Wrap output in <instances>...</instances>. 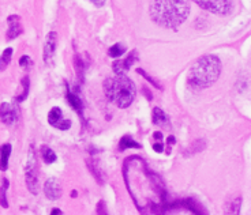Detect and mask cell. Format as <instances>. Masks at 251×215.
<instances>
[{"label": "cell", "instance_id": "cell-1", "mask_svg": "<svg viewBox=\"0 0 251 215\" xmlns=\"http://www.w3.org/2000/svg\"><path fill=\"white\" fill-rule=\"evenodd\" d=\"M190 14L187 0H153L151 4V18L157 25L176 30L184 23Z\"/></svg>", "mask_w": 251, "mask_h": 215}, {"label": "cell", "instance_id": "cell-2", "mask_svg": "<svg viewBox=\"0 0 251 215\" xmlns=\"http://www.w3.org/2000/svg\"><path fill=\"white\" fill-rule=\"evenodd\" d=\"M221 74V62L214 55H206L198 59L188 75V82L197 89H206L212 86Z\"/></svg>", "mask_w": 251, "mask_h": 215}, {"label": "cell", "instance_id": "cell-3", "mask_svg": "<svg viewBox=\"0 0 251 215\" xmlns=\"http://www.w3.org/2000/svg\"><path fill=\"white\" fill-rule=\"evenodd\" d=\"M104 93L113 105L125 109L132 104L137 95V89L131 79L125 75H116L108 78L104 82Z\"/></svg>", "mask_w": 251, "mask_h": 215}, {"label": "cell", "instance_id": "cell-4", "mask_svg": "<svg viewBox=\"0 0 251 215\" xmlns=\"http://www.w3.org/2000/svg\"><path fill=\"white\" fill-rule=\"evenodd\" d=\"M25 176L27 190L30 191L33 195H37L40 191V180H38V166H37V155L33 149V146L27 154V162L25 166Z\"/></svg>", "mask_w": 251, "mask_h": 215}, {"label": "cell", "instance_id": "cell-5", "mask_svg": "<svg viewBox=\"0 0 251 215\" xmlns=\"http://www.w3.org/2000/svg\"><path fill=\"white\" fill-rule=\"evenodd\" d=\"M193 1L203 10L217 15H226L232 10L231 0H193Z\"/></svg>", "mask_w": 251, "mask_h": 215}, {"label": "cell", "instance_id": "cell-6", "mask_svg": "<svg viewBox=\"0 0 251 215\" xmlns=\"http://www.w3.org/2000/svg\"><path fill=\"white\" fill-rule=\"evenodd\" d=\"M0 119L6 126H13L18 120V109L8 102H3L0 105Z\"/></svg>", "mask_w": 251, "mask_h": 215}, {"label": "cell", "instance_id": "cell-7", "mask_svg": "<svg viewBox=\"0 0 251 215\" xmlns=\"http://www.w3.org/2000/svg\"><path fill=\"white\" fill-rule=\"evenodd\" d=\"M44 194L50 200H57L62 196V187L59 180L55 177L48 178L44 184Z\"/></svg>", "mask_w": 251, "mask_h": 215}, {"label": "cell", "instance_id": "cell-8", "mask_svg": "<svg viewBox=\"0 0 251 215\" xmlns=\"http://www.w3.org/2000/svg\"><path fill=\"white\" fill-rule=\"evenodd\" d=\"M56 41L57 36L55 32H50L47 36L44 45V62L47 64L52 63V59L55 56V52H56Z\"/></svg>", "mask_w": 251, "mask_h": 215}, {"label": "cell", "instance_id": "cell-9", "mask_svg": "<svg viewBox=\"0 0 251 215\" xmlns=\"http://www.w3.org/2000/svg\"><path fill=\"white\" fill-rule=\"evenodd\" d=\"M135 60H137V52L132 51L126 59L113 63V71L116 72V75H125L126 71L130 70V67L135 63Z\"/></svg>", "mask_w": 251, "mask_h": 215}, {"label": "cell", "instance_id": "cell-10", "mask_svg": "<svg viewBox=\"0 0 251 215\" xmlns=\"http://www.w3.org/2000/svg\"><path fill=\"white\" fill-rule=\"evenodd\" d=\"M7 22H8V30H7V40H8V41H10V40H14V38H17L18 36L22 34L24 29H22L21 18H19L18 15H11V17H8Z\"/></svg>", "mask_w": 251, "mask_h": 215}, {"label": "cell", "instance_id": "cell-11", "mask_svg": "<svg viewBox=\"0 0 251 215\" xmlns=\"http://www.w3.org/2000/svg\"><path fill=\"white\" fill-rule=\"evenodd\" d=\"M11 151H13V147L10 143L0 146V171L6 172L8 169V161L11 157Z\"/></svg>", "mask_w": 251, "mask_h": 215}, {"label": "cell", "instance_id": "cell-12", "mask_svg": "<svg viewBox=\"0 0 251 215\" xmlns=\"http://www.w3.org/2000/svg\"><path fill=\"white\" fill-rule=\"evenodd\" d=\"M151 120H153V123L157 124V126H165L170 119H168L167 113H165L164 110H161L160 108H154V109H153V114H151Z\"/></svg>", "mask_w": 251, "mask_h": 215}, {"label": "cell", "instance_id": "cell-13", "mask_svg": "<svg viewBox=\"0 0 251 215\" xmlns=\"http://www.w3.org/2000/svg\"><path fill=\"white\" fill-rule=\"evenodd\" d=\"M41 158H43V161H44L45 164L50 165L56 161L57 157L56 154H55V151H53L50 147H48V146H43V147H41Z\"/></svg>", "mask_w": 251, "mask_h": 215}, {"label": "cell", "instance_id": "cell-14", "mask_svg": "<svg viewBox=\"0 0 251 215\" xmlns=\"http://www.w3.org/2000/svg\"><path fill=\"white\" fill-rule=\"evenodd\" d=\"M60 120H63V112L60 108H52L50 110V113H48V123H50V126L55 127Z\"/></svg>", "mask_w": 251, "mask_h": 215}, {"label": "cell", "instance_id": "cell-15", "mask_svg": "<svg viewBox=\"0 0 251 215\" xmlns=\"http://www.w3.org/2000/svg\"><path fill=\"white\" fill-rule=\"evenodd\" d=\"M10 187V181L7 178H3V183L0 187V206L3 209H8V200H7V191Z\"/></svg>", "mask_w": 251, "mask_h": 215}, {"label": "cell", "instance_id": "cell-16", "mask_svg": "<svg viewBox=\"0 0 251 215\" xmlns=\"http://www.w3.org/2000/svg\"><path fill=\"white\" fill-rule=\"evenodd\" d=\"M67 101H69V104L71 105V107L75 109L78 113H81L82 112V101L79 100V97L75 94V93H73V91H67Z\"/></svg>", "mask_w": 251, "mask_h": 215}, {"label": "cell", "instance_id": "cell-17", "mask_svg": "<svg viewBox=\"0 0 251 215\" xmlns=\"http://www.w3.org/2000/svg\"><path fill=\"white\" fill-rule=\"evenodd\" d=\"M13 48H7L3 51L1 56H0V71L6 70V67L10 64L11 59H13Z\"/></svg>", "mask_w": 251, "mask_h": 215}, {"label": "cell", "instance_id": "cell-18", "mask_svg": "<svg viewBox=\"0 0 251 215\" xmlns=\"http://www.w3.org/2000/svg\"><path fill=\"white\" fill-rule=\"evenodd\" d=\"M131 147H134V149H139L141 145L137 143L135 140H132L131 136H123L119 143V150L123 151V150H127V149H131Z\"/></svg>", "mask_w": 251, "mask_h": 215}, {"label": "cell", "instance_id": "cell-19", "mask_svg": "<svg viewBox=\"0 0 251 215\" xmlns=\"http://www.w3.org/2000/svg\"><path fill=\"white\" fill-rule=\"evenodd\" d=\"M29 87H30V81H29V76H25L22 79V94L17 97V101L22 102L25 101L26 97L29 95Z\"/></svg>", "mask_w": 251, "mask_h": 215}, {"label": "cell", "instance_id": "cell-20", "mask_svg": "<svg viewBox=\"0 0 251 215\" xmlns=\"http://www.w3.org/2000/svg\"><path fill=\"white\" fill-rule=\"evenodd\" d=\"M126 52V46L123 44H115L109 48V56L111 57H120L122 55H125Z\"/></svg>", "mask_w": 251, "mask_h": 215}, {"label": "cell", "instance_id": "cell-21", "mask_svg": "<svg viewBox=\"0 0 251 215\" xmlns=\"http://www.w3.org/2000/svg\"><path fill=\"white\" fill-rule=\"evenodd\" d=\"M19 65L22 68H30L31 65H33V62H31V59L27 55H24V56L19 59Z\"/></svg>", "mask_w": 251, "mask_h": 215}, {"label": "cell", "instance_id": "cell-22", "mask_svg": "<svg viewBox=\"0 0 251 215\" xmlns=\"http://www.w3.org/2000/svg\"><path fill=\"white\" fill-rule=\"evenodd\" d=\"M137 72H138V74H141V75L144 76V78H145V79H146V81H149V82H151V85L154 86V87H157V89H161V86H160V85H158V83H157L156 81H153V79H151V76L148 75V74H146V72H145L144 70H141V68H138V70H137Z\"/></svg>", "mask_w": 251, "mask_h": 215}, {"label": "cell", "instance_id": "cell-23", "mask_svg": "<svg viewBox=\"0 0 251 215\" xmlns=\"http://www.w3.org/2000/svg\"><path fill=\"white\" fill-rule=\"evenodd\" d=\"M70 127H71V121L60 120L59 123H57L56 126H55V128H57V129H62V131H66V129H69Z\"/></svg>", "mask_w": 251, "mask_h": 215}, {"label": "cell", "instance_id": "cell-24", "mask_svg": "<svg viewBox=\"0 0 251 215\" xmlns=\"http://www.w3.org/2000/svg\"><path fill=\"white\" fill-rule=\"evenodd\" d=\"M240 197L238 199H235L232 203V206H231V210H229V213H232V214H238L239 213V209H240Z\"/></svg>", "mask_w": 251, "mask_h": 215}, {"label": "cell", "instance_id": "cell-25", "mask_svg": "<svg viewBox=\"0 0 251 215\" xmlns=\"http://www.w3.org/2000/svg\"><path fill=\"white\" fill-rule=\"evenodd\" d=\"M153 150H154L156 152H163L164 151L163 143H161V142H160V143H154V145H153Z\"/></svg>", "mask_w": 251, "mask_h": 215}, {"label": "cell", "instance_id": "cell-26", "mask_svg": "<svg viewBox=\"0 0 251 215\" xmlns=\"http://www.w3.org/2000/svg\"><path fill=\"white\" fill-rule=\"evenodd\" d=\"M93 4H96L97 7H101V6H104L105 4V0H90Z\"/></svg>", "mask_w": 251, "mask_h": 215}, {"label": "cell", "instance_id": "cell-27", "mask_svg": "<svg viewBox=\"0 0 251 215\" xmlns=\"http://www.w3.org/2000/svg\"><path fill=\"white\" fill-rule=\"evenodd\" d=\"M154 139H157V140L163 139V133H161V132H154Z\"/></svg>", "mask_w": 251, "mask_h": 215}, {"label": "cell", "instance_id": "cell-28", "mask_svg": "<svg viewBox=\"0 0 251 215\" xmlns=\"http://www.w3.org/2000/svg\"><path fill=\"white\" fill-rule=\"evenodd\" d=\"M57 214H62V211H60V210H57V209L52 210V211H50V215H57Z\"/></svg>", "mask_w": 251, "mask_h": 215}, {"label": "cell", "instance_id": "cell-29", "mask_svg": "<svg viewBox=\"0 0 251 215\" xmlns=\"http://www.w3.org/2000/svg\"><path fill=\"white\" fill-rule=\"evenodd\" d=\"M168 143H170V145H174V143H175V138H174V136H170V138H168Z\"/></svg>", "mask_w": 251, "mask_h": 215}, {"label": "cell", "instance_id": "cell-30", "mask_svg": "<svg viewBox=\"0 0 251 215\" xmlns=\"http://www.w3.org/2000/svg\"><path fill=\"white\" fill-rule=\"evenodd\" d=\"M71 196H74V197L76 196V192H75V191H73V192H71Z\"/></svg>", "mask_w": 251, "mask_h": 215}]
</instances>
